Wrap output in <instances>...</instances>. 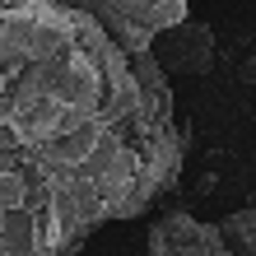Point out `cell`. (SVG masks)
<instances>
[{
  "mask_svg": "<svg viewBox=\"0 0 256 256\" xmlns=\"http://www.w3.org/2000/svg\"><path fill=\"white\" fill-rule=\"evenodd\" d=\"M66 5L94 14L126 52H149L163 28L186 19L191 0H66Z\"/></svg>",
  "mask_w": 256,
  "mask_h": 256,
  "instance_id": "obj_2",
  "label": "cell"
},
{
  "mask_svg": "<svg viewBox=\"0 0 256 256\" xmlns=\"http://www.w3.org/2000/svg\"><path fill=\"white\" fill-rule=\"evenodd\" d=\"M242 74H247V80H256V61H247V66H242Z\"/></svg>",
  "mask_w": 256,
  "mask_h": 256,
  "instance_id": "obj_6",
  "label": "cell"
},
{
  "mask_svg": "<svg viewBox=\"0 0 256 256\" xmlns=\"http://www.w3.org/2000/svg\"><path fill=\"white\" fill-rule=\"evenodd\" d=\"M219 233H224V242H228L233 256H256V205L233 210V214L219 224Z\"/></svg>",
  "mask_w": 256,
  "mask_h": 256,
  "instance_id": "obj_5",
  "label": "cell"
},
{
  "mask_svg": "<svg viewBox=\"0 0 256 256\" xmlns=\"http://www.w3.org/2000/svg\"><path fill=\"white\" fill-rule=\"evenodd\" d=\"M149 52L158 56V66L168 74H210L214 70V33L200 19H182V24L163 28Z\"/></svg>",
  "mask_w": 256,
  "mask_h": 256,
  "instance_id": "obj_4",
  "label": "cell"
},
{
  "mask_svg": "<svg viewBox=\"0 0 256 256\" xmlns=\"http://www.w3.org/2000/svg\"><path fill=\"white\" fill-rule=\"evenodd\" d=\"M186 126L154 52L66 0H0V256H80L182 177Z\"/></svg>",
  "mask_w": 256,
  "mask_h": 256,
  "instance_id": "obj_1",
  "label": "cell"
},
{
  "mask_svg": "<svg viewBox=\"0 0 256 256\" xmlns=\"http://www.w3.org/2000/svg\"><path fill=\"white\" fill-rule=\"evenodd\" d=\"M252 126H256V122H252Z\"/></svg>",
  "mask_w": 256,
  "mask_h": 256,
  "instance_id": "obj_7",
  "label": "cell"
},
{
  "mask_svg": "<svg viewBox=\"0 0 256 256\" xmlns=\"http://www.w3.org/2000/svg\"><path fill=\"white\" fill-rule=\"evenodd\" d=\"M149 256H233V252L224 242L219 224H200L186 210H172L149 228Z\"/></svg>",
  "mask_w": 256,
  "mask_h": 256,
  "instance_id": "obj_3",
  "label": "cell"
}]
</instances>
